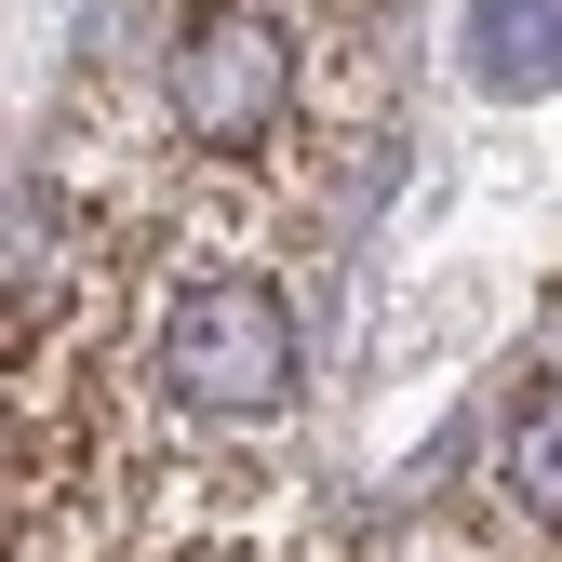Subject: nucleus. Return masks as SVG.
Here are the masks:
<instances>
[{
	"label": "nucleus",
	"mask_w": 562,
	"mask_h": 562,
	"mask_svg": "<svg viewBox=\"0 0 562 562\" xmlns=\"http://www.w3.org/2000/svg\"><path fill=\"white\" fill-rule=\"evenodd\" d=\"M161 389L188 415H281L295 402V308H281V281L255 268H215V281H188V295L161 308Z\"/></svg>",
	"instance_id": "obj_1"
},
{
	"label": "nucleus",
	"mask_w": 562,
	"mask_h": 562,
	"mask_svg": "<svg viewBox=\"0 0 562 562\" xmlns=\"http://www.w3.org/2000/svg\"><path fill=\"white\" fill-rule=\"evenodd\" d=\"M496 469H509V496L536 522H562V375L509 402V429H496Z\"/></svg>",
	"instance_id": "obj_3"
},
{
	"label": "nucleus",
	"mask_w": 562,
	"mask_h": 562,
	"mask_svg": "<svg viewBox=\"0 0 562 562\" xmlns=\"http://www.w3.org/2000/svg\"><path fill=\"white\" fill-rule=\"evenodd\" d=\"M161 108L175 134H201V148H255V134H281V108H295V27L255 14V0H215L175 67H161Z\"/></svg>",
	"instance_id": "obj_2"
}]
</instances>
